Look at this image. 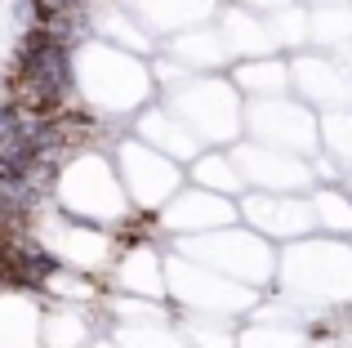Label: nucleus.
<instances>
[{
  "label": "nucleus",
  "instance_id": "obj_4",
  "mask_svg": "<svg viewBox=\"0 0 352 348\" xmlns=\"http://www.w3.org/2000/svg\"><path fill=\"white\" fill-rule=\"evenodd\" d=\"M241 219H250L254 232H281V241H294L308 228V206L285 192H254L241 201Z\"/></svg>",
  "mask_w": 352,
  "mask_h": 348
},
{
  "label": "nucleus",
  "instance_id": "obj_1",
  "mask_svg": "<svg viewBox=\"0 0 352 348\" xmlns=\"http://www.w3.org/2000/svg\"><path fill=\"white\" fill-rule=\"evenodd\" d=\"M116 161H120V174H125L129 197L138 201V210H152V215H156V206H165L183 183V170L174 166L170 157L152 152L147 143H120Z\"/></svg>",
  "mask_w": 352,
  "mask_h": 348
},
{
  "label": "nucleus",
  "instance_id": "obj_2",
  "mask_svg": "<svg viewBox=\"0 0 352 348\" xmlns=\"http://www.w3.org/2000/svg\"><path fill=\"white\" fill-rule=\"evenodd\" d=\"M236 170H241V183H250L254 192H294L308 183V166L299 157H285V152H272V148H236L232 152Z\"/></svg>",
  "mask_w": 352,
  "mask_h": 348
},
{
  "label": "nucleus",
  "instance_id": "obj_6",
  "mask_svg": "<svg viewBox=\"0 0 352 348\" xmlns=\"http://www.w3.org/2000/svg\"><path fill=\"white\" fill-rule=\"evenodd\" d=\"M192 179H197L201 192H214V197H232V192L245 188L232 152H206V157H197L192 161Z\"/></svg>",
  "mask_w": 352,
  "mask_h": 348
},
{
  "label": "nucleus",
  "instance_id": "obj_5",
  "mask_svg": "<svg viewBox=\"0 0 352 348\" xmlns=\"http://www.w3.org/2000/svg\"><path fill=\"white\" fill-rule=\"evenodd\" d=\"M0 348H41V313L32 299L0 295Z\"/></svg>",
  "mask_w": 352,
  "mask_h": 348
},
{
  "label": "nucleus",
  "instance_id": "obj_11",
  "mask_svg": "<svg viewBox=\"0 0 352 348\" xmlns=\"http://www.w3.org/2000/svg\"><path fill=\"white\" fill-rule=\"evenodd\" d=\"M0 89H5V72H0Z\"/></svg>",
  "mask_w": 352,
  "mask_h": 348
},
{
  "label": "nucleus",
  "instance_id": "obj_10",
  "mask_svg": "<svg viewBox=\"0 0 352 348\" xmlns=\"http://www.w3.org/2000/svg\"><path fill=\"white\" fill-rule=\"evenodd\" d=\"M89 348H116V344H98V340H94V344H89Z\"/></svg>",
  "mask_w": 352,
  "mask_h": 348
},
{
  "label": "nucleus",
  "instance_id": "obj_9",
  "mask_svg": "<svg viewBox=\"0 0 352 348\" xmlns=\"http://www.w3.org/2000/svg\"><path fill=\"white\" fill-rule=\"evenodd\" d=\"M116 348H188L170 326H120Z\"/></svg>",
  "mask_w": 352,
  "mask_h": 348
},
{
  "label": "nucleus",
  "instance_id": "obj_3",
  "mask_svg": "<svg viewBox=\"0 0 352 348\" xmlns=\"http://www.w3.org/2000/svg\"><path fill=\"white\" fill-rule=\"evenodd\" d=\"M161 228L170 232H219L223 224L236 219V206L228 197H214V192H201V188H179L170 201H165Z\"/></svg>",
  "mask_w": 352,
  "mask_h": 348
},
{
  "label": "nucleus",
  "instance_id": "obj_8",
  "mask_svg": "<svg viewBox=\"0 0 352 348\" xmlns=\"http://www.w3.org/2000/svg\"><path fill=\"white\" fill-rule=\"evenodd\" d=\"M285 76H290V67H285L281 58H245V67H236V85L245 89V94H272V89H285Z\"/></svg>",
  "mask_w": 352,
  "mask_h": 348
},
{
  "label": "nucleus",
  "instance_id": "obj_7",
  "mask_svg": "<svg viewBox=\"0 0 352 348\" xmlns=\"http://www.w3.org/2000/svg\"><path fill=\"white\" fill-rule=\"evenodd\" d=\"M89 344H94V335L76 308L72 313L54 308L50 317H41V348H89Z\"/></svg>",
  "mask_w": 352,
  "mask_h": 348
}]
</instances>
